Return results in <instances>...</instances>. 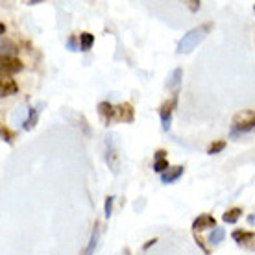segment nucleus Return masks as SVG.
I'll use <instances>...</instances> for the list:
<instances>
[{
  "instance_id": "obj_1",
  "label": "nucleus",
  "mask_w": 255,
  "mask_h": 255,
  "mask_svg": "<svg viewBox=\"0 0 255 255\" xmlns=\"http://www.w3.org/2000/svg\"><path fill=\"white\" fill-rule=\"evenodd\" d=\"M209 28H211L209 24H205V26H198V28L189 30V32L181 37V41L178 43L176 52H178V54H189V52H192L202 41H204V37L207 35V32H209Z\"/></svg>"
},
{
  "instance_id": "obj_2",
  "label": "nucleus",
  "mask_w": 255,
  "mask_h": 255,
  "mask_svg": "<svg viewBox=\"0 0 255 255\" xmlns=\"http://www.w3.org/2000/svg\"><path fill=\"white\" fill-rule=\"evenodd\" d=\"M252 129H255V111L246 109V111H241V113H237L233 117L231 135L246 133V131H252Z\"/></svg>"
},
{
  "instance_id": "obj_3",
  "label": "nucleus",
  "mask_w": 255,
  "mask_h": 255,
  "mask_svg": "<svg viewBox=\"0 0 255 255\" xmlns=\"http://www.w3.org/2000/svg\"><path fill=\"white\" fill-rule=\"evenodd\" d=\"M233 241H235L241 248L250 250V252H255V231H243V230H235L231 233Z\"/></svg>"
},
{
  "instance_id": "obj_4",
  "label": "nucleus",
  "mask_w": 255,
  "mask_h": 255,
  "mask_svg": "<svg viewBox=\"0 0 255 255\" xmlns=\"http://www.w3.org/2000/svg\"><path fill=\"white\" fill-rule=\"evenodd\" d=\"M176 104H178V95H174L168 102H165L163 106L159 108V117H161V126L165 131H168V128H170V121H172V111L176 108Z\"/></svg>"
},
{
  "instance_id": "obj_5",
  "label": "nucleus",
  "mask_w": 255,
  "mask_h": 255,
  "mask_svg": "<svg viewBox=\"0 0 255 255\" xmlns=\"http://www.w3.org/2000/svg\"><path fill=\"white\" fill-rule=\"evenodd\" d=\"M115 121L131 124V122L135 121L133 106H131L129 102H124V104H119V106H115Z\"/></svg>"
},
{
  "instance_id": "obj_6",
  "label": "nucleus",
  "mask_w": 255,
  "mask_h": 255,
  "mask_svg": "<svg viewBox=\"0 0 255 255\" xmlns=\"http://www.w3.org/2000/svg\"><path fill=\"white\" fill-rule=\"evenodd\" d=\"M17 91H19V85L15 83L9 74H2V80H0V95L4 96H11V95H17Z\"/></svg>"
},
{
  "instance_id": "obj_7",
  "label": "nucleus",
  "mask_w": 255,
  "mask_h": 255,
  "mask_svg": "<svg viewBox=\"0 0 255 255\" xmlns=\"http://www.w3.org/2000/svg\"><path fill=\"white\" fill-rule=\"evenodd\" d=\"M2 74H15L22 70V61L19 58H2Z\"/></svg>"
},
{
  "instance_id": "obj_8",
  "label": "nucleus",
  "mask_w": 255,
  "mask_h": 255,
  "mask_svg": "<svg viewBox=\"0 0 255 255\" xmlns=\"http://www.w3.org/2000/svg\"><path fill=\"white\" fill-rule=\"evenodd\" d=\"M207 228H217V218L211 217V215H200V217L192 222V230L194 231H204Z\"/></svg>"
},
{
  "instance_id": "obj_9",
  "label": "nucleus",
  "mask_w": 255,
  "mask_h": 255,
  "mask_svg": "<svg viewBox=\"0 0 255 255\" xmlns=\"http://www.w3.org/2000/svg\"><path fill=\"white\" fill-rule=\"evenodd\" d=\"M98 115L102 117V121L106 126H109L115 121V106H111L109 102H100L98 104Z\"/></svg>"
},
{
  "instance_id": "obj_10",
  "label": "nucleus",
  "mask_w": 255,
  "mask_h": 255,
  "mask_svg": "<svg viewBox=\"0 0 255 255\" xmlns=\"http://www.w3.org/2000/svg\"><path fill=\"white\" fill-rule=\"evenodd\" d=\"M183 172H185V166H181V165L170 166L165 174H161V181H163V183H174L176 179H179L183 176Z\"/></svg>"
},
{
  "instance_id": "obj_11",
  "label": "nucleus",
  "mask_w": 255,
  "mask_h": 255,
  "mask_svg": "<svg viewBox=\"0 0 255 255\" xmlns=\"http://www.w3.org/2000/svg\"><path fill=\"white\" fill-rule=\"evenodd\" d=\"M17 52H19L17 45L6 35H2V58H17Z\"/></svg>"
},
{
  "instance_id": "obj_12",
  "label": "nucleus",
  "mask_w": 255,
  "mask_h": 255,
  "mask_svg": "<svg viewBox=\"0 0 255 255\" xmlns=\"http://www.w3.org/2000/svg\"><path fill=\"white\" fill-rule=\"evenodd\" d=\"M98 239H100V226H98V222H96L95 230H93V233H91L89 244H87V248H85V255L95 254V248H96V244H98Z\"/></svg>"
},
{
  "instance_id": "obj_13",
  "label": "nucleus",
  "mask_w": 255,
  "mask_h": 255,
  "mask_svg": "<svg viewBox=\"0 0 255 255\" xmlns=\"http://www.w3.org/2000/svg\"><path fill=\"white\" fill-rule=\"evenodd\" d=\"M241 217H243V209H241V207H233V209H230V211H226V213H224L222 220H224V222H228V224H235Z\"/></svg>"
},
{
  "instance_id": "obj_14",
  "label": "nucleus",
  "mask_w": 255,
  "mask_h": 255,
  "mask_svg": "<svg viewBox=\"0 0 255 255\" xmlns=\"http://www.w3.org/2000/svg\"><path fill=\"white\" fill-rule=\"evenodd\" d=\"M93 43H95V35H93V33H89V32L80 33V50L82 52L91 50Z\"/></svg>"
},
{
  "instance_id": "obj_15",
  "label": "nucleus",
  "mask_w": 255,
  "mask_h": 255,
  "mask_svg": "<svg viewBox=\"0 0 255 255\" xmlns=\"http://www.w3.org/2000/svg\"><path fill=\"white\" fill-rule=\"evenodd\" d=\"M224 237H226V231H224V228H215V230L211 231L209 235V244L211 246H218V244L224 241Z\"/></svg>"
},
{
  "instance_id": "obj_16",
  "label": "nucleus",
  "mask_w": 255,
  "mask_h": 255,
  "mask_svg": "<svg viewBox=\"0 0 255 255\" xmlns=\"http://www.w3.org/2000/svg\"><path fill=\"white\" fill-rule=\"evenodd\" d=\"M37 119H39V109L35 108H30V115H28V119L24 121V129L26 131H30V129H33L35 128V124H37Z\"/></svg>"
},
{
  "instance_id": "obj_17",
  "label": "nucleus",
  "mask_w": 255,
  "mask_h": 255,
  "mask_svg": "<svg viewBox=\"0 0 255 255\" xmlns=\"http://www.w3.org/2000/svg\"><path fill=\"white\" fill-rule=\"evenodd\" d=\"M181 76H183V70L176 69L172 72V76L168 78V82H166V87H168V89H176V87L179 85V82H181Z\"/></svg>"
},
{
  "instance_id": "obj_18",
  "label": "nucleus",
  "mask_w": 255,
  "mask_h": 255,
  "mask_svg": "<svg viewBox=\"0 0 255 255\" xmlns=\"http://www.w3.org/2000/svg\"><path fill=\"white\" fill-rule=\"evenodd\" d=\"M226 144H228L226 140H215V142H211V144H209V148H207V153H209V155L220 153L224 148H226Z\"/></svg>"
},
{
  "instance_id": "obj_19",
  "label": "nucleus",
  "mask_w": 255,
  "mask_h": 255,
  "mask_svg": "<svg viewBox=\"0 0 255 255\" xmlns=\"http://www.w3.org/2000/svg\"><path fill=\"white\" fill-rule=\"evenodd\" d=\"M106 161H108V165L111 166V170H113V172H117V170H119V163H117V153H115V150H113V148H111V150H108Z\"/></svg>"
},
{
  "instance_id": "obj_20",
  "label": "nucleus",
  "mask_w": 255,
  "mask_h": 255,
  "mask_svg": "<svg viewBox=\"0 0 255 255\" xmlns=\"http://www.w3.org/2000/svg\"><path fill=\"white\" fill-rule=\"evenodd\" d=\"M168 168H170V165H168V161L166 159H159V161H155V163H153V170H155V172H159V174H165Z\"/></svg>"
},
{
  "instance_id": "obj_21",
  "label": "nucleus",
  "mask_w": 255,
  "mask_h": 255,
  "mask_svg": "<svg viewBox=\"0 0 255 255\" xmlns=\"http://www.w3.org/2000/svg\"><path fill=\"white\" fill-rule=\"evenodd\" d=\"M113 200H115L113 196L106 198V204H104V215H106V218H109L111 213H113Z\"/></svg>"
},
{
  "instance_id": "obj_22",
  "label": "nucleus",
  "mask_w": 255,
  "mask_h": 255,
  "mask_svg": "<svg viewBox=\"0 0 255 255\" xmlns=\"http://www.w3.org/2000/svg\"><path fill=\"white\" fill-rule=\"evenodd\" d=\"M2 139H4V142L11 144L13 139H15V133H11V131H9L6 126H2Z\"/></svg>"
},
{
  "instance_id": "obj_23",
  "label": "nucleus",
  "mask_w": 255,
  "mask_h": 255,
  "mask_svg": "<svg viewBox=\"0 0 255 255\" xmlns=\"http://www.w3.org/2000/svg\"><path fill=\"white\" fill-rule=\"evenodd\" d=\"M194 241H196V244H198V246H200V248H202V250H204V252H205V254H207V255H209V250H207V248H205V246H204V241H202V239H200V237H194Z\"/></svg>"
},
{
  "instance_id": "obj_24",
  "label": "nucleus",
  "mask_w": 255,
  "mask_h": 255,
  "mask_svg": "<svg viewBox=\"0 0 255 255\" xmlns=\"http://www.w3.org/2000/svg\"><path fill=\"white\" fill-rule=\"evenodd\" d=\"M165 150H157L155 152V161H159V159H165Z\"/></svg>"
},
{
  "instance_id": "obj_25",
  "label": "nucleus",
  "mask_w": 255,
  "mask_h": 255,
  "mask_svg": "<svg viewBox=\"0 0 255 255\" xmlns=\"http://www.w3.org/2000/svg\"><path fill=\"white\" fill-rule=\"evenodd\" d=\"M155 243H157V239H150V241H148V243L144 244V250H148L150 246H152V244H155Z\"/></svg>"
},
{
  "instance_id": "obj_26",
  "label": "nucleus",
  "mask_w": 255,
  "mask_h": 255,
  "mask_svg": "<svg viewBox=\"0 0 255 255\" xmlns=\"http://www.w3.org/2000/svg\"><path fill=\"white\" fill-rule=\"evenodd\" d=\"M189 4H191V9H192V11H196L198 7H200V2H189Z\"/></svg>"
},
{
  "instance_id": "obj_27",
  "label": "nucleus",
  "mask_w": 255,
  "mask_h": 255,
  "mask_svg": "<svg viewBox=\"0 0 255 255\" xmlns=\"http://www.w3.org/2000/svg\"><path fill=\"white\" fill-rule=\"evenodd\" d=\"M248 224L250 226H255V215H248Z\"/></svg>"
},
{
  "instance_id": "obj_28",
  "label": "nucleus",
  "mask_w": 255,
  "mask_h": 255,
  "mask_svg": "<svg viewBox=\"0 0 255 255\" xmlns=\"http://www.w3.org/2000/svg\"><path fill=\"white\" fill-rule=\"evenodd\" d=\"M0 30H2V35H6V24H4V22L0 24Z\"/></svg>"
},
{
  "instance_id": "obj_29",
  "label": "nucleus",
  "mask_w": 255,
  "mask_h": 255,
  "mask_svg": "<svg viewBox=\"0 0 255 255\" xmlns=\"http://www.w3.org/2000/svg\"><path fill=\"white\" fill-rule=\"evenodd\" d=\"M122 255H131V252H129V248H124V252H122Z\"/></svg>"
},
{
  "instance_id": "obj_30",
  "label": "nucleus",
  "mask_w": 255,
  "mask_h": 255,
  "mask_svg": "<svg viewBox=\"0 0 255 255\" xmlns=\"http://www.w3.org/2000/svg\"><path fill=\"white\" fill-rule=\"evenodd\" d=\"M254 7H255V6H254Z\"/></svg>"
}]
</instances>
